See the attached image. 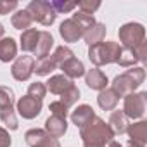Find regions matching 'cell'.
I'll list each match as a JSON object with an SVG mask.
<instances>
[{
    "instance_id": "6da1fadb",
    "label": "cell",
    "mask_w": 147,
    "mask_h": 147,
    "mask_svg": "<svg viewBox=\"0 0 147 147\" xmlns=\"http://www.w3.org/2000/svg\"><path fill=\"white\" fill-rule=\"evenodd\" d=\"M80 137L83 140V147H106L111 140H114V133L109 125L97 116L80 130Z\"/></svg>"
},
{
    "instance_id": "7a4b0ae2",
    "label": "cell",
    "mask_w": 147,
    "mask_h": 147,
    "mask_svg": "<svg viewBox=\"0 0 147 147\" xmlns=\"http://www.w3.org/2000/svg\"><path fill=\"white\" fill-rule=\"evenodd\" d=\"M144 80H145V69L135 66L113 80V90L116 92L118 97H126L130 94H135V90L144 83Z\"/></svg>"
},
{
    "instance_id": "3957f363",
    "label": "cell",
    "mask_w": 147,
    "mask_h": 147,
    "mask_svg": "<svg viewBox=\"0 0 147 147\" xmlns=\"http://www.w3.org/2000/svg\"><path fill=\"white\" fill-rule=\"evenodd\" d=\"M119 54H121V45L118 42H100L97 45L88 47V59L97 67L118 62Z\"/></svg>"
},
{
    "instance_id": "277c9868",
    "label": "cell",
    "mask_w": 147,
    "mask_h": 147,
    "mask_svg": "<svg viewBox=\"0 0 147 147\" xmlns=\"http://www.w3.org/2000/svg\"><path fill=\"white\" fill-rule=\"evenodd\" d=\"M119 42L125 49H135L142 42H145V28L140 23H126L118 31Z\"/></svg>"
},
{
    "instance_id": "5b68a950",
    "label": "cell",
    "mask_w": 147,
    "mask_h": 147,
    "mask_svg": "<svg viewBox=\"0 0 147 147\" xmlns=\"http://www.w3.org/2000/svg\"><path fill=\"white\" fill-rule=\"evenodd\" d=\"M26 11L31 14L33 21L43 24V26H50L54 24L57 14L54 12V9L50 7V2H45V0H31L28 4Z\"/></svg>"
},
{
    "instance_id": "8992f818",
    "label": "cell",
    "mask_w": 147,
    "mask_h": 147,
    "mask_svg": "<svg viewBox=\"0 0 147 147\" xmlns=\"http://www.w3.org/2000/svg\"><path fill=\"white\" fill-rule=\"evenodd\" d=\"M145 107H147V92H138L125 97V104L121 111L128 119H140L145 114Z\"/></svg>"
},
{
    "instance_id": "52a82bcc",
    "label": "cell",
    "mask_w": 147,
    "mask_h": 147,
    "mask_svg": "<svg viewBox=\"0 0 147 147\" xmlns=\"http://www.w3.org/2000/svg\"><path fill=\"white\" fill-rule=\"evenodd\" d=\"M33 73H35V57L33 55H19L11 67V75L18 82L30 80Z\"/></svg>"
},
{
    "instance_id": "ba28073f",
    "label": "cell",
    "mask_w": 147,
    "mask_h": 147,
    "mask_svg": "<svg viewBox=\"0 0 147 147\" xmlns=\"http://www.w3.org/2000/svg\"><path fill=\"white\" fill-rule=\"evenodd\" d=\"M42 107H43L42 100H36V99H33V97H30V95L21 97V99L18 100V104H16V111H18L19 116H23L24 119H33V118H36V116L42 113Z\"/></svg>"
},
{
    "instance_id": "9c48e42d",
    "label": "cell",
    "mask_w": 147,
    "mask_h": 147,
    "mask_svg": "<svg viewBox=\"0 0 147 147\" xmlns=\"http://www.w3.org/2000/svg\"><path fill=\"white\" fill-rule=\"evenodd\" d=\"M83 28L75 21V19H64L62 23H61V26H59V35L62 36V40L64 42H67V43H73V42H78L82 36H83Z\"/></svg>"
},
{
    "instance_id": "30bf717a",
    "label": "cell",
    "mask_w": 147,
    "mask_h": 147,
    "mask_svg": "<svg viewBox=\"0 0 147 147\" xmlns=\"http://www.w3.org/2000/svg\"><path fill=\"white\" fill-rule=\"evenodd\" d=\"M95 119V111L92 109V106H88V104H82V106H78L75 111L71 113V121H73V125H76L80 130L83 128V126H87L90 121H94Z\"/></svg>"
},
{
    "instance_id": "8fae6325",
    "label": "cell",
    "mask_w": 147,
    "mask_h": 147,
    "mask_svg": "<svg viewBox=\"0 0 147 147\" xmlns=\"http://www.w3.org/2000/svg\"><path fill=\"white\" fill-rule=\"evenodd\" d=\"M85 83H87L88 88L100 92V90L107 88V83H109V82H107V76H106L104 71L94 67V69H88V71L85 73Z\"/></svg>"
},
{
    "instance_id": "7c38bea8",
    "label": "cell",
    "mask_w": 147,
    "mask_h": 147,
    "mask_svg": "<svg viewBox=\"0 0 147 147\" xmlns=\"http://www.w3.org/2000/svg\"><path fill=\"white\" fill-rule=\"evenodd\" d=\"M106 33H107V28L102 24V23H95V24H92L90 28H87L85 31H83V40H85V43L88 45V47H92V45H97V43H100L104 38H106Z\"/></svg>"
},
{
    "instance_id": "4fadbf2b",
    "label": "cell",
    "mask_w": 147,
    "mask_h": 147,
    "mask_svg": "<svg viewBox=\"0 0 147 147\" xmlns=\"http://www.w3.org/2000/svg\"><path fill=\"white\" fill-rule=\"evenodd\" d=\"M59 67L62 69L64 76H67L69 80H76V78H80V76L85 75V66H83V62H82L80 59H76V57L67 59V61H66L64 64H61Z\"/></svg>"
},
{
    "instance_id": "5bb4252c",
    "label": "cell",
    "mask_w": 147,
    "mask_h": 147,
    "mask_svg": "<svg viewBox=\"0 0 147 147\" xmlns=\"http://www.w3.org/2000/svg\"><path fill=\"white\" fill-rule=\"evenodd\" d=\"M45 131L54 137V138H59L62 137L66 131H67V121L64 118H59V116H49L47 121H45Z\"/></svg>"
},
{
    "instance_id": "9a60e30c",
    "label": "cell",
    "mask_w": 147,
    "mask_h": 147,
    "mask_svg": "<svg viewBox=\"0 0 147 147\" xmlns=\"http://www.w3.org/2000/svg\"><path fill=\"white\" fill-rule=\"evenodd\" d=\"M73 85H75V83H73V80H69L67 76H64V75H54V76H50V80L47 82L45 87H47V90L50 94L61 95V94H64Z\"/></svg>"
},
{
    "instance_id": "2e32d148",
    "label": "cell",
    "mask_w": 147,
    "mask_h": 147,
    "mask_svg": "<svg viewBox=\"0 0 147 147\" xmlns=\"http://www.w3.org/2000/svg\"><path fill=\"white\" fill-rule=\"evenodd\" d=\"M126 133L130 135V140L131 142H137L140 145H145L147 144V121H137V123L128 125Z\"/></svg>"
},
{
    "instance_id": "e0dca14e",
    "label": "cell",
    "mask_w": 147,
    "mask_h": 147,
    "mask_svg": "<svg viewBox=\"0 0 147 147\" xmlns=\"http://www.w3.org/2000/svg\"><path fill=\"white\" fill-rule=\"evenodd\" d=\"M54 47V38L49 31H40L38 35V42H36V47H35V55L38 59H43L50 54V49Z\"/></svg>"
},
{
    "instance_id": "ac0fdd59",
    "label": "cell",
    "mask_w": 147,
    "mask_h": 147,
    "mask_svg": "<svg viewBox=\"0 0 147 147\" xmlns=\"http://www.w3.org/2000/svg\"><path fill=\"white\" fill-rule=\"evenodd\" d=\"M109 128L113 130L114 135H123L126 133V128H128V118L125 116L123 111H113L111 116H109Z\"/></svg>"
},
{
    "instance_id": "d6986e66",
    "label": "cell",
    "mask_w": 147,
    "mask_h": 147,
    "mask_svg": "<svg viewBox=\"0 0 147 147\" xmlns=\"http://www.w3.org/2000/svg\"><path fill=\"white\" fill-rule=\"evenodd\" d=\"M18 55V45L16 40L11 36H5L0 40V61L2 62H11Z\"/></svg>"
},
{
    "instance_id": "ffe728a7",
    "label": "cell",
    "mask_w": 147,
    "mask_h": 147,
    "mask_svg": "<svg viewBox=\"0 0 147 147\" xmlns=\"http://www.w3.org/2000/svg\"><path fill=\"white\" fill-rule=\"evenodd\" d=\"M97 102H99L100 109H104V111H113V109L118 106L119 97L116 95V92H114L113 88H104V90L99 92Z\"/></svg>"
},
{
    "instance_id": "44dd1931",
    "label": "cell",
    "mask_w": 147,
    "mask_h": 147,
    "mask_svg": "<svg viewBox=\"0 0 147 147\" xmlns=\"http://www.w3.org/2000/svg\"><path fill=\"white\" fill-rule=\"evenodd\" d=\"M38 35H40V31L35 30V28H30V30L23 31L21 33V50L23 52H35Z\"/></svg>"
},
{
    "instance_id": "7402d4cb",
    "label": "cell",
    "mask_w": 147,
    "mask_h": 147,
    "mask_svg": "<svg viewBox=\"0 0 147 147\" xmlns=\"http://www.w3.org/2000/svg\"><path fill=\"white\" fill-rule=\"evenodd\" d=\"M137 62H140L137 49H125V47H121V54H119L116 64H119L121 67H135Z\"/></svg>"
},
{
    "instance_id": "603a6c76",
    "label": "cell",
    "mask_w": 147,
    "mask_h": 147,
    "mask_svg": "<svg viewBox=\"0 0 147 147\" xmlns=\"http://www.w3.org/2000/svg\"><path fill=\"white\" fill-rule=\"evenodd\" d=\"M11 23H12V26H14L16 30L26 31V30H30V26L33 24V18H31V14H30L26 9H23V11H18L16 14H12Z\"/></svg>"
},
{
    "instance_id": "cb8c5ba5",
    "label": "cell",
    "mask_w": 147,
    "mask_h": 147,
    "mask_svg": "<svg viewBox=\"0 0 147 147\" xmlns=\"http://www.w3.org/2000/svg\"><path fill=\"white\" fill-rule=\"evenodd\" d=\"M54 69H57V66H55V62L52 61L50 55H47L43 59H38V62H35V73L38 76H49Z\"/></svg>"
},
{
    "instance_id": "d4e9b609",
    "label": "cell",
    "mask_w": 147,
    "mask_h": 147,
    "mask_svg": "<svg viewBox=\"0 0 147 147\" xmlns=\"http://www.w3.org/2000/svg\"><path fill=\"white\" fill-rule=\"evenodd\" d=\"M47 137H50L45 130H42V128H31V130H28L26 131V135H24V138H26V144L30 145V147H35V145H38L40 142H43Z\"/></svg>"
},
{
    "instance_id": "484cf974",
    "label": "cell",
    "mask_w": 147,
    "mask_h": 147,
    "mask_svg": "<svg viewBox=\"0 0 147 147\" xmlns=\"http://www.w3.org/2000/svg\"><path fill=\"white\" fill-rule=\"evenodd\" d=\"M14 107V90L11 87L0 85V111Z\"/></svg>"
},
{
    "instance_id": "4316f807",
    "label": "cell",
    "mask_w": 147,
    "mask_h": 147,
    "mask_svg": "<svg viewBox=\"0 0 147 147\" xmlns=\"http://www.w3.org/2000/svg\"><path fill=\"white\" fill-rule=\"evenodd\" d=\"M50 57H52V61L55 62V66L59 67V66H61V64H64L67 59L75 57V54H73V50H71L69 47H66V45H61V47H57V49L54 50V54H52Z\"/></svg>"
},
{
    "instance_id": "83f0119b",
    "label": "cell",
    "mask_w": 147,
    "mask_h": 147,
    "mask_svg": "<svg viewBox=\"0 0 147 147\" xmlns=\"http://www.w3.org/2000/svg\"><path fill=\"white\" fill-rule=\"evenodd\" d=\"M78 99H80V90H78V87L76 85H73V87H69L64 94H61V102L69 109L73 104H76L78 102Z\"/></svg>"
},
{
    "instance_id": "f1b7e54d",
    "label": "cell",
    "mask_w": 147,
    "mask_h": 147,
    "mask_svg": "<svg viewBox=\"0 0 147 147\" xmlns=\"http://www.w3.org/2000/svg\"><path fill=\"white\" fill-rule=\"evenodd\" d=\"M26 95H30V97H33V99H36V100H43V97L47 95V87H45V83H42V82L31 83V85L28 87V94H26Z\"/></svg>"
},
{
    "instance_id": "f546056e",
    "label": "cell",
    "mask_w": 147,
    "mask_h": 147,
    "mask_svg": "<svg viewBox=\"0 0 147 147\" xmlns=\"http://www.w3.org/2000/svg\"><path fill=\"white\" fill-rule=\"evenodd\" d=\"M50 7L54 9L55 14H64V12H71L76 7V2H62V0H52Z\"/></svg>"
},
{
    "instance_id": "4dcf8cb0",
    "label": "cell",
    "mask_w": 147,
    "mask_h": 147,
    "mask_svg": "<svg viewBox=\"0 0 147 147\" xmlns=\"http://www.w3.org/2000/svg\"><path fill=\"white\" fill-rule=\"evenodd\" d=\"M71 19H75L83 30H87V28H90L92 24H95L97 21H95V18L92 16V14H85V12H76V14H73V18Z\"/></svg>"
},
{
    "instance_id": "1f68e13d",
    "label": "cell",
    "mask_w": 147,
    "mask_h": 147,
    "mask_svg": "<svg viewBox=\"0 0 147 147\" xmlns=\"http://www.w3.org/2000/svg\"><path fill=\"white\" fill-rule=\"evenodd\" d=\"M76 7L80 9V12H85V14H92L100 7V2H90V0H80L76 2Z\"/></svg>"
},
{
    "instance_id": "d6a6232c",
    "label": "cell",
    "mask_w": 147,
    "mask_h": 147,
    "mask_svg": "<svg viewBox=\"0 0 147 147\" xmlns=\"http://www.w3.org/2000/svg\"><path fill=\"white\" fill-rule=\"evenodd\" d=\"M49 109H50L52 116H59V118H64V119H66V116H67V107H66V106H64V104H62L61 100L50 102Z\"/></svg>"
},
{
    "instance_id": "836d02e7",
    "label": "cell",
    "mask_w": 147,
    "mask_h": 147,
    "mask_svg": "<svg viewBox=\"0 0 147 147\" xmlns=\"http://www.w3.org/2000/svg\"><path fill=\"white\" fill-rule=\"evenodd\" d=\"M18 9V2L16 0H0V16H4V14H9L11 11Z\"/></svg>"
},
{
    "instance_id": "e575fe53",
    "label": "cell",
    "mask_w": 147,
    "mask_h": 147,
    "mask_svg": "<svg viewBox=\"0 0 147 147\" xmlns=\"http://www.w3.org/2000/svg\"><path fill=\"white\" fill-rule=\"evenodd\" d=\"M12 140H11V135L5 128L0 126V147H11Z\"/></svg>"
},
{
    "instance_id": "d590c367",
    "label": "cell",
    "mask_w": 147,
    "mask_h": 147,
    "mask_svg": "<svg viewBox=\"0 0 147 147\" xmlns=\"http://www.w3.org/2000/svg\"><path fill=\"white\" fill-rule=\"evenodd\" d=\"M35 147H61V144H59L57 138H54V137H47L43 142H40V144L35 145Z\"/></svg>"
},
{
    "instance_id": "8d00e7d4",
    "label": "cell",
    "mask_w": 147,
    "mask_h": 147,
    "mask_svg": "<svg viewBox=\"0 0 147 147\" xmlns=\"http://www.w3.org/2000/svg\"><path fill=\"white\" fill-rule=\"evenodd\" d=\"M109 147H123V145H121L119 142H116V140H111V142H109Z\"/></svg>"
},
{
    "instance_id": "74e56055",
    "label": "cell",
    "mask_w": 147,
    "mask_h": 147,
    "mask_svg": "<svg viewBox=\"0 0 147 147\" xmlns=\"http://www.w3.org/2000/svg\"><path fill=\"white\" fill-rule=\"evenodd\" d=\"M128 147H145V145H140V144H137V142H131V140H128Z\"/></svg>"
},
{
    "instance_id": "f35d334b",
    "label": "cell",
    "mask_w": 147,
    "mask_h": 147,
    "mask_svg": "<svg viewBox=\"0 0 147 147\" xmlns=\"http://www.w3.org/2000/svg\"><path fill=\"white\" fill-rule=\"evenodd\" d=\"M4 35H5V28H4V24L0 23V40L4 38Z\"/></svg>"
}]
</instances>
